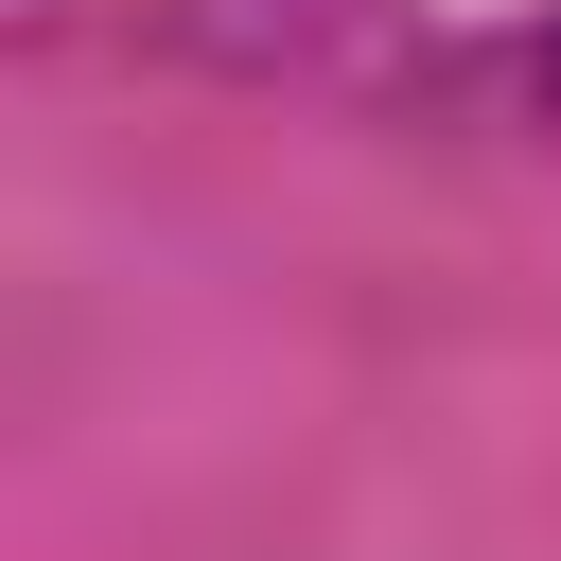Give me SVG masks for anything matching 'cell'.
Segmentation results:
<instances>
[]
</instances>
